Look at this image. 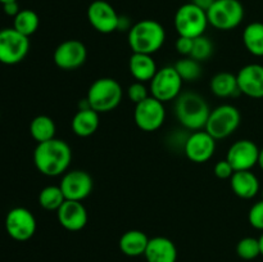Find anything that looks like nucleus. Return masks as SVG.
<instances>
[{"mask_svg": "<svg viewBox=\"0 0 263 262\" xmlns=\"http://www.w3.org/2000/svg\"><path fill=\"white\" fill-rule=\"evenodd\" d=\"M182 79L177 73L174 66H166L158 68L157 73L151 81L149 91L151 95L159 102L167 103L171 100H176V98L181 94Z\"/></svg>", "mask_w": 263, "mask_h": 262, "instance_id": "8", "label": "nucleus"}, {"mask_svg": "<svg viewBox=\"0 0 263 262\" xmlns=\"http://www.w3.org/2000/svg\"><path fill=\"white\" fill-rule=\"evenodd\" d=\"M261 195H262V200H263V189L261 190Z\"/></svg>", "mask_w": 263, "mask_h": 262, "instance_id": "42", "label": "nucleus"}, {"mask_svg": "<svg viewBox=\"0 0 263 262\" xmlns=\"http://www.w3.org/2000/svg\"><path fill=\"white\" fill-rule=\"evenodd\" d=\"M39 26H40V18L37 13L31 9H21L20 13L13 18V28L27 38L37 31Z\"/></svg>", "mask_w": 263, "mask_h": 262, "instance_id": "27", "label": "nucleus"}, {"mask_svg": "<svg viewBox=\"0 0 263 262\" xmlns=\"http://www.w3.org/2000/svg\"><path fill=\"white\" fill-rule=\"evenodd\" d=\"M57 218L62 228L68 231H80L86 226L89 215L82 202L79 200H64L57 211Z\"/></svg>", "mask_w": 263, "mask_h": 262, "instance_id": "18", "label": "nucleus"}, {"mask_svg": "<svg viewBox=\"0 0 263 262\" xmlns=\"http://www.w3.org/2000/svg\"><path fill=\"white\" fill-rule=\"evenodd\" d=\"M55 66L63 71H74L84 66L87 59V49L82 41L68 39L59 44L53 54Z\"/></svg>", "mask_w": 263, "mask_h": 262, "instance_id": "12", "label": "nucleus"}, {"mask_svg": "<svg viewBox=\"0 0 263 262\" xmlns=\"http://www.w3.org/2000/svg\"><path fill=\"white\" fill-rule=\"evenodd\" d=\"M193 43H194V39L179 36V39L176 40V44H175L177 53L181 54L182 57H190L193 50Z\"/></svg>", "mask_w": 263, "mask_h": 262, "instance_id": "35", "label": "nucleus"}, {"mask_svg": "<svg viewBox=\"0 0 263 262\" xmlns=\"http://www.w3.org/2000/svg\"><path fill=\"white\" fill-rule=\"evenodd\" d=\"M127 41L133 53L153 55L163 46L166 30L154 20L139 21L128 31Z\"/></svg>", "mask_w": 263, "mask_h": 262, "instance_id": "3", "label": "nucleus"}, {"mask_svg": "<svg viewBox=\"0 0 263 262\" xmlns=\"http://www.w3.org/2000/svg\"><path fill=\"white\" fill-rule=\"evenodd\" d=\"M230 186L234 194L241 199H252L259 193V180L256 174L248 171H235L230 179Z\"/></svg>", "mask_w": 263, "mask_h": 262, "instance_id": "20", "label": "nucleus"}, {"mask_svg": "<svg viewBox=\"0 0 263 262\" xmlns=\"http://www.w3.org/2000/svg\"><path fill=\"white\" fill-rule=\"evenodd\" d=\"M258 240H259V247H261V256H263V233L258 238Z\"/></svg>", "mask_w": 263, "mask_h": 262, "instance_id": "40", "label": "nucleus"}, {"mask_svg": "<svg viewBox=\"0 0 263 262\" xmlns=\"http://www.w3.org/2000/svg\"><path fill=\"white\" fill-rule=\"evenodd\" d=\"M213 172H215L216 176L221 180L231 179V176L234 175L235 170L233 169V166L230 164V162L228 159H221L217 163L215 164V169H213Z\"/></svg>", "mask_w": 263, "mask_h": 262, "instance_id": "34", "label": "nucleus"}, {"mask_svg": "<svg viewBox=\"0 0 263 262\" xmlns=\"http://www.w3.org/2000/svg\"><path fill=\"white\" fill-rule=\"evenodd\" d=\"M59 186L67 200L82 202L91 194L94 181L89 172L84 170H71L62 175Z\"/></svg>", "mask_w": 263, "mask_h": 262, "instance_id": "13", "label": "nucleus"}, {"mask_svg": "<svg viewBox=\"0 0 263 262\" xmlns=\"http://www.w3.org/2000/svg\"><path fill=\"white\" fill-rule=\"evenodd\" d=\"M55 122L49 116H36L30 123V134L33 140L37 141V144L51 140V139L55 138Z\"/></svg>", "mask_w": 263, "mask_h": 262, "instance_id": "25", "label": "nucleus"}, {"mask_svg": "<svg viewBox=\"0 0 263 262\" xmlns=\"http://www.w3.org/2000/svg\"><path fill=\"white\" fill-rule=\"evenodd\" d=\"M210 89L218 98H231L240 94L236 74L231 73V72H218V73H216L211 79Z\"/></svg>", "mask_w": 263, "mask_h": 262, "instance_id": "24", "label": "nucleus"}, {"mask_svg": "<svg viewBox=\"0 0 263 262\" xmlns=\"http://www.w3.org/2000/svg\"><path fill=\"white\" fill-rule=\"evenodd\" d=\"M215 2H216V0H190V3H193L194 5L199 7L200 9L205 10V12L210 9L211 5H212Z\"/></svg>", "mask_w": 263, "mask_h": 262, "instance_id": "37", "label": "nucleus"}, {"mask_svg": "<svg viewBox=\"0 0 263 262\" xmlns=\"http://www.w3.org/2000/svg\"><path fill=\"white\" fill-rule=\"evenodd\" d=\"M259 151L254 141L249 139H240L229 148L226 159L230 162L235 171H248L258 164Z\"/></svg>", "mask_w": 263, "mask_h": 262, "instance_id": "16", "label": "nucleus"}, {"mask_svg": "<svg viewBox=\"0 0 263 262\" xmlns=\"http://www.w3.org/2000/svg\"><path fill=\"white\" fill-rule=\"evenodd\" d=\"M215 53V45H213L212 40L210 38H207L205 35L199 36V38L194 39V43H193V50L190 57L193 59L198 62H204L208 61L211 57Z\"/></svg>", "mask_w": 263, "mask_h": 262, "instance_id": "31", "label": "nucleus"}, {"mask_svg": "<svg viewBox=\"0 0 263 262\" xmlns=\"http://www.w3.org/2000/svg\"><path fill=\"white\" fill-rule=\"evenodd\" d=\"M149 90L145 86V82L135 81L127 87V98L134 103V104H139L140 102L145 100L149 98Z\"/></svg>", "mask_w": 263, "mask_h": 262, "instance_id": "32", "label": "nucleus"}, {"mask_svg": "<svg viewBox=\"0 0 263 262\" xmlns=\"http://www.w3.org/2000/svg\"><path fill=\"white\" fill-rule=\"evenodd\" d=\"M87 21L94 30L100 33H112L118 31L120 15L115 8L105 0H95L87 8Z\"/></svg>", "mask_w": 263, "mask_h": 262, "instance_id": "15", "label": "nucleus"}, {"mask_svg": "<svg viewBox=\"0 0 263 262\" xmlns=\"http://www.w3.org/2000/svg\"><path fill=\"white\" fill-rule=\"evenodd\" d=\"M241 122L240 110L231 104H222L211 109L204 130L216 140L233 135Z\"/></svg>", "mask_w": 263, "mask_h": 262, "instance_id": "6", "label": "nucleus"}, {"mask_svg": "<svg viewBox=\"0 0 263 262\" xmlns=\"http://www.w3.org/2000/svg\"><path fill=\"white\" fill-rule=\"evenodd\" d=\"M123 90L120 82L112 77H100L90 85L86 99L91 109L98 113H108L122 102Z\"/></svg>", "mask_w": 263, "mask_h": 262, "instance_id": "4", "label": "nucleus"}, {"mask_svg": "<svg viewBox=\"0 0 263 262\" xmlns=\"http://www.w3.org/2000/svg\"><path fill=\"white\" fill-rule=\"evenodd\" d=\"M10 2H18V0H0L2 4H5V3H10Z\"/></svg>", "mask_w": 263, "mask_h": 262, "instance_id": "41", "label": "nucleus"}, {"mask_svg": "<svg viewBox=\"0 0 263 262\" xmlns=\"http://www.w3.org/2000/svg\"><path fill=\"white\" fill-rule=\"evenodd\" d=\"M128 69L136 81L148 82L152 81L154 74L158 71L156 61L149 54L133 53L128 59Z\"/></svg>", "mask_w": 263, "mask_h": 262, "instance_id": "21", "label": "nucleus"}, {"mask_svg": "<svg viewBox=\"0 0 263 262\" xmlns=\"http://www.w3.org/2000/svg\"><path fill=\"white\" fill-rule=\"evenodd\" d=\"M63 192L59 185H49L45 186L39 194V204L46 211H58L59 207L64 203Z\"/></svg>", "mask_w": 263, "mask_h": 262, "instance_id": "28", "label": "nucleus"}, {"mask_svg": "<svg viewBox=\"0 0 263 262\" xmlns=\"http://www.w3.org/2000/svg\"><path fill=\"white\" fill-rule=\"evenodd\" d=\"M238 86L240 94L247 95L252 99L263 98V66L258 63H251L241 67L236 73Z\"/></svg>", "mask_w": 263, "mask_h": 262, "instance_id": "17", "label": "nucleus"}, {"mask_svg": "<svg viewBox=\"0 0 263 262\" xmlns=\"http://www.w3.org/2000/svg\"><path fill=\"white\" fill-rule=\"evenodd\" d=\"M144 257L146 262H176L177 248L171 239L166 236H154L149 239Z\"/></svg>", "mask_w": 263, "mask_h": 262, "instance_id": "19", "label": "nucleus"}, {"mask_svg": "<svg viewBox=\"0 0 263 262\" xmlns=\"http://www.w3.org/2000/svg\"><path fill=\"white\" fill-rule=\"evenodd\" d=\"M248 221L252 228L263 231V200H258L251 207L248 212Z\"/></svg>", "mask_w": 263, "mask_h": 262, "instance_id": "33", "label": "nucleus"}, {"mask_svg": "<svg viewBox=\"0 0 263 262\" xmlns=\"http://www.w3.org/2000/svg\"><path fill=\"white\" fill-rule=\"evenodd\" d=\"M134 120L136 126L145 133H153L159 130L166 121V108L164 103L151 95L145 100L135 105Z\"/></svg>", "mask_w": 263, "mask_h": 262, "instance_id": "10", "label": "nucleus"}, {"mask_svg": "<svg viewBox=\"0 0 263 262\" xmlns=\"http://www.w3.org/2000/svg\"><path fill=\"white\" fill-rule=\"evenodd\" d=\"M258 166L259 169L263 171V148L259 151V157H258Z\"/></svg>", "mask_w": 263, "mask_h": 262, "instance_id": "39", "label": "nucleus"}, {"mask_svg": "<svg viewBox=\"0 0 263 262\" xmlns=\"http://www.w3.org/2000/svg\"><path fill=\"white\" fill-rule=\"evenodd\" d=\"M72 161V149L62 139L39 143L33 151V163L40 174L49 177L62 176L69 169Z\"/></svg>", "mask_w": 263, "mask_h": 262, "instance_id": "1", "label": "nucleus"}, {"mask_svg": "<svg viewBox=\"0 0 263 262\" xmlns=\"http://www.w3.org/2000/svg\"><path fill=\"white\" fill-rule=\"evenodd\" d=\"M30 51V38L14 28L0 30V63L13 66L27 57Z\"/></svg>", "mask_w": 263, "mask_h": 262, "instance_id": "9", "label": "nucleus"}, {"mask_svg": "<svg viewBox=\"0 0 263 262\" xmlns=\"http://www.w3.org/2000/svg\"><path fill=\"white\" fill-rule=\"evenodd\" d=\"M99 113L91 108L79 109L71 121L72 131L80 138H89L99 128Z\"/></svg>", "mask_w": 263, "mask_h": 262, "instance_id": "22", "label": "nucleus"}, {"mask_svg": "<svg viewBox=\"0 0 263 262\" xmlns=\"http://www.w3.org/2000/svg\"><path fill=\"white\" fill-rule=\"evenodd\" d=\"M216 139L205 130L193 131L184 141V153L194 163H205L216 152Z\"/></svg>", "mask_w": 263, "mask_h": 262, "instance_id": "14", "label": "nucleus"}, {"mask_svg": "<svg viewBox=\"0 0 263 262\" xmlns=\"http://www.w3.org/2000/svg\"><path fill=\"white\" fill-rule=\"evenodd\" d=\"M36 218L30 210L14 207L5 216V230L8 235L17 241H27L35 235Z\"/></svg>", "mask_w": 263, "mask_h": 262, "instance_id": "11", "label": "nucleus"}, {"mask_svg": "<svg viewBox=\"0 0 263 262\" xmlns=\"http://www.w3.org/2000/svg\"><path fill=\"white\" fill-rule=\"evenodd\" d=\"M236 254L246 261L256 259L257 257L261 256L259 240L253 236H246V238L240 239L236 244Z\"/></svg>", "mask_w": 263, "mask_h": 262, "instance_id": "30", "label": "nucleus"}, {"mask_svg": "<svg viewBox=\"0 0 263 262\" xmlns=\"http://www.w3.org/2000/svg\"><path fill=\"white\" fill-rule=\"evenodd\" d=\"M210 113V105L198 92H181L175 100V115L177 121L187 130H204Z\"/></svg>", "mask_w": 263, "mask_h": 262, "instance_id": "2", "label": "nucleus"}, {"mask_svg": "<svg viewBox=\"0 0 263 262\" xmlns=\"http://www.w3.org/2000/svg\"><path fill=\"white\" fill-rule=\"evenodd\" d=\"M133 26L130 25V21L125 15H120V22H118V30H127L130 31V28Z\"/></svg>", "mask_w": 263, "mask_h": 262, "instance_id": "38", "label": "nucleus"}, {"mask_svg": "<svg viewBox=\"0 0 263 262\" xmlns=\"http://www.w3.org/2000/svg\"><path fill=\"white\" fill-rule=\"evenodd\" d=\"M148 235L141 230H128L121 235L118 247L127 257L144 256L149 243Z\"/></svg>", "mask_w": 263, "mask_h": 262, "instance_id": "23", "label": "nucleus"}, {"mask_svg": "<svg viewBox=\"0 0 263 262\" xmlns=\"http://www.w3.org/2000/svg\"><path fill=\"white\" fill-rule=\"evenodd\" d=\"M3 10H4V13L7 15L14 18L15 15L20 13L21 9H20V5H18V2H10V3H5V4H3Z\"/></svg>", "mask_w": 263, "mask_h": 262, "instance_id": "36", "label": "nucleus"}, {"mask_svg": "<svg viewBox=\"0 0 263 262\" xmlns=\"http://www.w3.org/2000/svg\"><path fill=\"white\" fill-rule=\"evenodd\" d=\"M244 7L239 0H216L207 10L208 23L216 30L231 31L244 20Z\"/></svg>", "mask_w": 263, "mask_h": 262, "instance_id": "7", "label": "nucleus"}, {"mask_svg": "<svg viewBox=\"0 0 263 262\" xmlns=\"http://www.w3.org/2000/svg\"><path fill=\"white\" fill-rule=\"evenodd\" d=\"M177 73L182 79L184 82H192L197 81L202 74V67H200V62L195 61L192 57H182L180 61L176 62L175 64Z\"/></svg>", "mask_w": 263, "mask_h": 262, "instance_id": "29", "label": "nucleus"}, {"mask_svg": "<svg viewBox=\"0 0 263 262\" xmlns=\"http://www.w3.org/2000/svg\"><path fill=\"white\" fill-rule=\"evenodd\" d=\"M243 44L254 57H263V23L252 22L244 28Z\"/></svg>", "mask_w": 263, "mask_h": 262, "instance_id": "26", "label": "nucleus"}, {"mask_svg": "<svg viewBox=\"0 0 263 262\" xmlns=\"http://www.w3.org/2000/svg\"><path fill=\"white\" fill-rule=\"evenodd\" d=\"M174 25L179 36L195 39L204 35L208 27L207 12L193 3L181 5L175 13Z\"/></svg>", "mask_w": 263, "mask_h": 262, "instance_id": "5", "label": "nucleus"}]
</instances>
